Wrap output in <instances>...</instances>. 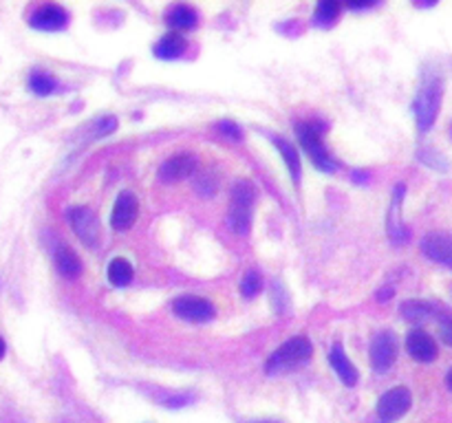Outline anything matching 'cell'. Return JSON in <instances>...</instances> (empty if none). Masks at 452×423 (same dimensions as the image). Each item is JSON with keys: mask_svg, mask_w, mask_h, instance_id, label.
<instances>
[{"mask_svg": "<svg viewBox=\"0 0 452 423\" xmlns=\"http://www.w3.org/2000/svg\"><path fill=\"white\" fill-rule=\"evenodd\" d=\"M329 364L331 368L338 372V377L346 384V386H356L358 384V370L356 366L349 362V357L344 355L340 344H333V349L329 351Z\"/></svg>", "mask_w": 452, "mask_h": 423, "instance_id": "obj_13", "label": "cell"}, {"mask_svg": "<svg viewBox=\"0 0 452 423\" xmlns=\"http://www.w3.org/2000/svg\"><path fill=\"white\" fill-rule=\"evenodd\" d=\"M194 168H196V159L192 155H177V157H170L159 168V178L163 183H177L181 178L190 176Z\"/></svg>", "mask_w": 452, "mask_h": 423, "instance_id": "obj_10", "label": "cell"}, {"mask_svg": "<svg viewBox=\"0 0 452 423\" xmlns=\"http://www.w3.org/2000/svg\"><path fill=\"white\" fill-rule=\"evenodd\" d=\"M439 102H441V79L437 75H428L415 100V115L420 130H428L432 126L439 110Z\"/></svg>", "mask_w": 452, "mask_h": 423, "instance_id": "obj_2", "label": "cell"}, {"mask_svg": "<svg viewBox=\"0 0 452 423\" xmlns=\"http://www.w3.org/2000/svg\"><path fill=\"white\" fill-rule=\"evenodd\" d=\"M296 133H298L300 143H303V148L309 152L311 161L315 164V168H320L325 172H336L338 170V164L331 159V155L327 152L325 143L320 139V128L313 126V124H298Z\"/></svg>", "mask_w": 452, "mask_h": 423, "instance_id": "obj_3", "label": "cell"}, {"mask_svg": "<svg viewBox=\"0 0 452 423\" xmlns=\"http://www.w3.org/2000/svg\"><path fill=\"white\" fill-rule=\"evenodd\" d=\"M311 353H313V349H311V341L307 337H291L274 351V355L267 360L265 368L270 375L289 370L298 364H305L311 357Z\"/></svg>", "mask_w": 452, "mask_h": 423, "instance_id": "obj_1", "label": "cell"}, {"mask_svg": "<svg viewBox=\"0 0 452 423\" xmlns=\"http://www.w3.org/2000/svg\"><path fill=\"white\" fill-rule=\"evenodd\" d=\"M422 252L434 263L452 269V236L450 234H428L422 240Z\"/></svg>", "mask_w": 452, "mask_h": 423, "instance_id": "obj_9", "label": "cell"}, {"mask_svg": "<svg viewBox=\"0 0 452 423\" xmlns=\"http://www.w3.org/2000/svg\"><path fill=\"white\" fill-rule=\"evenodd\" d=\"M168 22L175 29H190L196 25V11L188 5H177L170 13H168Z\"/></svg>", "mask_w": 452, "mask_h": 423, "instance_id": "obj_20", "label": "cell"}, {"mask_svg": "<svg viewBox=\"0 0 452 423\" xmlns=\"http://www.w3.org/2000/svg\"><path fill=\"white\" fill-rule=\"evenodd\" d=\"M274 143H276V148L280 150V155H282V159H284V164H287V168H289V172H291V178L298 183V181H300V159H298L296 148H294V145H291L287 139H282V137H276Z\"/></svg>", "mask_w": 452, "mask_h": 423, "instance_id": "obj_18", "label": "cell"}, {"mask_svg": "<svg viewBox=\"0 0 452 423\" xmlns=\"http://www.w3.org/2000/svg\"><path fill=\"white\" fill-rule=\"evenodd\" d=\"M446 384H448V388L452 390V368L448 370V375H446Z\"/></svg>", "mask_w": 452, "mask_h": 423, "instance_id": "obj_29", "label": "cell"}, {"mask_svg": "<svg viewBox=\"0 0 452 423\" xmlns=\"http://www.w3.org/2000/svg\"><path fill=\"white\" fill-rule=\"evenodd\" d=\"M29 89L38 95H49L58 89V82H56V77L46 75V73H33L29 77Z\"/></svg>", "mask_w": 452, "mask_h": 423, "instance_id": "obj_22", "label": "cell"}, {"mask_svg": "<svg viewBox=\"0 0 452 423\" xmlns=\"http://www.w3.org/2000/svg\"><path fill=\"white\" fill-rule=\"evenodd\" d=\"M406 351L410 353L413 360L424 362V364L432 362L434 357H437V344H434V339L426 331H420V329H415V331L408 333Z\"/></svg>", "mask_w": 452, "mask_h": 423, "instance_id": "obj_11", "label": "cell"}, {"mask_svg": "<svg viewBox=\"0 0 452 423\" xmlns=\"http://www.w3.org/2000/svg\"><path fill=\"white\" fill-rule=\"evenodd\" d=\"M413 397H410V390L404 386H397L389 393H384L377 401V415L384 421H395L399 417H404L410 408Z\"/></svg>", "mask_w": 452, "mask_h": 423, "instance_id": "obj_4", "label": "cell"}, {"mask_svg": "<svg viewBox=\"0 0 452 423\" xmlns=\"http://www.w3.org/2000/svg\"><path fill=\"white\" fill-rule=\"evenodd\" d=\"M391 294H393V289H387V291H379V294H377V298H389Z\"/></svg>", "mask_w": 452, "mask_h": 423, "instance_id": "obj_28", "label": "cell"}, {"mask_svg": "<svg viewBox=\"0 0 452 423\" xmlns=\"http://www.w3.org/2000/svg\"><path fill=\"white\" fill-rule=\"evenodd\" d=\"M137 212H139V205H137L135 194H132V192H122L120 197H117V201H115L113 214H111V225L115 227V230L126 232L128 227L135 223Z\"/></svg>", "mask_w": 452, "mask_h": 423, "instance_id": "obj_8", "label": "cell"}, {"mask_svg": "<svg viewBox=\"0 0 452 423\" xmlns=\"http://www.w3.org/2000/svg\"><path fill=\"white\" fill-rule=\"evenodd\" d=\"M340 13V5L338 3H331V0H322L320 5L315 9V22L318 25H331L333 20L338 18Z\"/></svg>", "mask_w": 452, "mask_h": 423, "instance_id": "obj_23", "label": "cell"}, {"mask_svg": "<svg viewBox=\"0 0 452 423\" xmlns=\"http://www.w3.org/2000/svg\"><path fill=\"white\" fill-rule=\"evenodd\" d=\"M3 355H5V341L0 337V360H3Z\"/></svg>", "mask_w": 452, "mask_h": 423, "instance_id": "obj_30", "label": "cell"}, {"mask_svg": "<svg viewBox=\"0 0 452 423\" xmlns=\"http://www.w3.org/2000/svg\"><path fill=\"white\" fill-rule=\"evenodd\" d=\"M172 311L188 322H210L214 318V304L199 296H181L172 302Z\"/></svg>", "mask_w": 452, "mask_h": 423, "instance_id": "obj_5", "label": "cell"}, {"mask_svg": "<svg viewBox=\"0 0 452 423\" xmlns=\"http://www.w3.org/2000/svg\"><path fill=\"white\" fill-rule=\"evenodd\" d=\"M397 357V337L391 331H382L371 341V364L377 372L389 370Z\"/></svg>", "mask_w": 452, "mask_h": 423, "instance_id": "obj_6", "label": "cell"}, {"mask_svg": "<svg viewBox=\"0 0 452 423\" xmlns=\"http://www.w3.org/2000/svg\"><path fill=\"white\" fill-rule=\"evenodd\" d=\"M108 280L115 287H126L132 280V265L126 258H115L108 265Z\"/></svg>", "mask_w": 452, "mask_h": 423, "instance_id": "obj_19", "label": "cell"}, {"mask_svg": "<svg viewBox=\"0 0 452 423\" xmlns=\"http://www.w3.org/2000/svg\"><path fill=\"white\" fill-rule=\"evenodd\" d=\"M219 128H221L223 135H227V137H232V139H241V128H239L237 124H234V122H221Z\"/></svg>", "mask_w": 452, "mask_h": 423, "instance_id": "obj_26", "label": "cell"}, {"mask_svg": "<svg viewBox=\"0 0 452 423\" xmlns=\"http://www.w3.org/2000/svg\"><path fill=\"white\" fill-rule=\"evenodd\" d=\"M401 313L410 322H422V320H428L432 313H437V306L422 300H408L401 304Z\"/></svg>", "mask_w": 452, "mask_h": 423, "instance_id": "obj_17", "label": "cell"}, {"mask_svg": "<svg viewBox=\"0 0 452 423\" xmlns=\"http://www.w3.org/2000/svg\"><path fill=\"white\" fill-rule=\"evenodd\" d=\"M439 333L446 344L452 346V318H448V315L439 318Z\"/></svg>", "mask_w": 452, "mask_h": 423, "instance_id": "obj_25", "label": "cell"}, {"mask_svg": "<svg viewBox=\"0 0 452 423\" xmlns=\"http://www.w3.org/2000/svg\"><path fill=\"white\" fill-rule=\"evenodd\" d=\"M183 51H186V38L179 36V34H165L157 46H155V53L163 60H172V58H179Z\"/></svg>", "mask_w": 452, "mask_h": 423, "instance_id": "obj_15", "label": "cell"}, {"mask_svg": "<svg viewBox=\"0 0 452 423\" xmlns=\"http://www.w3.org/2000/svg\"><path fill=\"white\" fill-rule=\"evenodd\" d=\"M56 265H58L60 273L66 275V278H77L82 273V263H80L77 254L66 245H60L56 249Z\"/></svg>", "mask_w": 452, "mask_h": 423, "instance_id": "obj_14", "label": "cell"}, {"mask_svg": "<svg viewBox=\"0 0 452 423\" xmlns=\"http://www.w3.org/2000/svg\"><path fill=\"white\" fill-rule=\"evenodd\" d=\"M254 199H256V188L249 181H239L237 186H234V190H232V203L234 205L252 207Z\"/></svg>", "mask_w": 452, "mask_h": 423, "instance_id": "obj_21", "label": "cell"}, {"mask_svg": "<svg viewBox=\"0 0 452 423\" xmlns=\"http://www.w3.org/2000/svg\"><path fill=\"white\" fill-rule=\"evenodd\" d=\"M227 225L234 234H247L249 225H252V207L232 203L227 212Z\"/></svg>", "mask_w": 452, "mask_h": 423, "instance_id": "obj_16", "label": "cell"}, {"mask_svg": "<svg viewBox=\"0 0 452 423\" xmlns=\"http://www.w3.org/2000/svg\"><path fill=\"white\" fill-rule=\"evenodd\" d=\"M69 221L73 225L75 234L80 236V240H84L89 247L97 245L99 238V223L95 219V214L89 207H75L69 212Z\"/></svg>", "mask_w": 452, "mask_h": 423, "instance_id": "obj_7", "label": "cell"}, {"mask_svg": "<svg viewBox=\"0 0 452 423\" xmlns=\"http://www.w3.org/2000/svg\"><path fill=\"white\" fill-rule=\"evenodd\" d=\"M115 126H117L115 117H106V119H102V122H99V126H97V135H106V133H113Z\"/></svg>", "mask_w": 452, "mask_h": 423, "instance_id": "obj_27", "label": "cell"}, {"mask_svg": "<svg viewBox=\"0 0 452 423\" xmlns=\"http://www.w3.org/2000/svg\"><path fill=\"white\" fill-rule=\"evenodd\" d=\"M29 22H31V27L42 29V31H58L69 22V13H66L60 5H42L31 15Z\"/></svg>", "mask_w": 452, "mask_h": 423, "instance_id": "obj_12", "label": "cell"}, {"mask_svg": "<svg viewBox=\"0 0 452 423\" xmlns=\"http://www.w3.org/2000/svg\"><path fill=\"white\" fill-rule=\"evenodd\" d=\"M260 291V275L256 271H247L245 278L241 280V294L245 298H254Z\"/></svg>", "mask_w": 452, "mask_h": 423, "instance_id": "obj_24", "label": "cell"}]
</instances>
